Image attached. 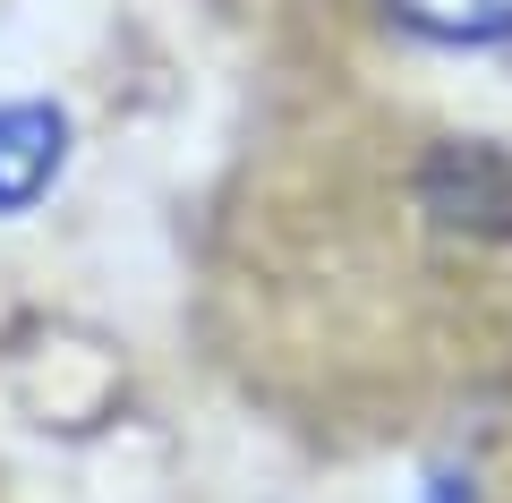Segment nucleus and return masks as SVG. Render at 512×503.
Here are the masks:
<instances>
[{
    "label": "nucleus",
    "instance_id": "1",
    "mask_svg": "<svg viewBox=\"0 0 512 503\" xmlns=\"http://www.w3.org/2000/svg\"><path fill=\"white\" fill-rule=\"evenodd\" d=\"M69 162V120L52 103H0V214H26Z\"/></svg>",
    "mask_w": 512,
    "mask_h": 503
},
{
    "label": "nucleus",
    "instance_id": "2",
    "mask_svg": "<svg viewBox=\"0 0 512 503\" xmlns=\"http://www.w3.org/2000/svg\"><path fill=\"white\" fill-rule=\"evenodd\" d=\"M384 18L427 35V43H453V52L512 43V0H384Z\"/></svg>",
    "mask_w": 512,
    "mask_h": 503
}]
</instances>
